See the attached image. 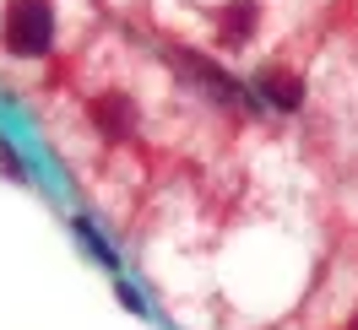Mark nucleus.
Here are the masks:
<instances>
[{"label": "nucleus", "instance_id": "obj_5", "mask_svg": "<svg viewBox=\"0 0 358 330\" xmlns=\"http://www.w3.org/2000/svg\"><path fill=\"white\" fill-rule=\"evenodd\" d=\"M0 168H6V174H17V179H22V163H17V152H11L6 141H0Z\"/></svg>", "mask_w": 358, "mask_h": 330}, {"label": "nucleus", "instance_id": "obj_3", "mask_svg": "<svg viewBox=\"0 0 358 330\" xmlns=\"http://www.w3.org/2000/svg\"><path fill=\"white\" fill-rule=\"evenodd\" d=\"M250 33H255V0H234L217 11V38L223 44H245Z\"/></svg>", "mask_w": 358, "mask_h": 330}, {"label": "nucleus", "instance_id": "obj_4", "mask_svg": "<svg viewBox=\"0 0 358 330\" xmlns=\"http://www.w3.org/2000/svg\"><path fill=\"white\" fill-rule=\"evenodd\" d=\"M92 119H98V130H109V135H131V103L125 98H98Z\"/></svg>", "mask_w": 358, "mask_h": 330}, {"label": "nucleus", "instance_id": "obj_1", "mask_svg": "<svg viewBox=\"0 0 358 330\" xmlns=\"http://www.w3.org/2000/svg\"><path fill=\"white\" fill-rule=\"evenodd\" d=\"M0 33H6L11 54H49V44H55V11L44 0H11Z\"/></svg>", "mask_w": 358, "mask_h": 330}, {"label": "nucleus", "instance_id": "obj_2", "mask_svg": "<svg viewBox=\"0 0 358 330\" xmlns=\"http://www.w3.org/2000/svg\"><path fill=\"white\" fill-rule=\"evenodd\" d=\"M255 92H261L266 103H277V109H299V103H304V82L288 76V70H261V76H255Z\"/></svg>", "mask_w": 358, "mask_h": 330}]
</instances>
